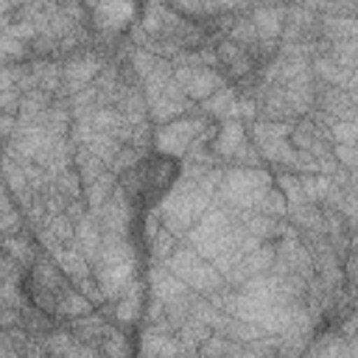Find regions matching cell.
<instances>
[{
    "label": "cell",
    "instance_id": "d4e9b609",
    "mask_svg": "<svg viewBox=\"0 0 358 358\" xmlns=\"http://www.w3.org/2000/svg\"><path fill=\"white\" fill-rule=\"evenodd\" d=\"M92 305H95V302H92L81 288L64 285V291H62L59 299H56V316H62V319H76V316L90 313Z\"/></svg>",
    "mask_w": 358,
    "mask_h": 358
},
{
    "label": "cell",
    "instance_id": "6da1fadb",
    "mask_svg": "<svg viewBox=\"0 0 358 358\" xmlns=\"http://www.w3.org/2000/svg\"><path fill=\"white\" fill-rule=\"evenodd\" d=\"M134 268H137V255H134L129 235L103 232V243H101L98 257L92 260V271L106 299H115L134 280Z\"/></svg>",
    "mask_w": 358,
    "mask_h": 358
},
{
    "label": "cell",
    "instance_id": "cb8c5ba5",
    "mask_svg": "<svg viewBox=\"0 0 358 358\" xmlns=\"http://www.w3.org/2000/svg\"><path fill=\"white\" fill-rule=\"evenodd\" d=\"M201 112L204 115H213L218 120H227V117H241L238 115V92L232 87H221L218 92H213L210 98L201 101Z\"/></svg>",
    "mask_w": 358,
    "mask_h": 358
},
{
    "label": "cell",
    "instance_id": "5b68a950",
    "mask_svg": "<svg viewBox=\"0 0 358 358\" xmlns=\"http://www.w3.org/2000/svg\"><path fill=\"white\" fill-rule=\"evenodd\" d=\"M201 131H207L204 115L201 117H185L182 115V117H176L171 123L157 126V131H154V148L162 157H168V159H179V157H185L193 148V143L201 137Z\"/></svg>",
    "mask_w": 358,
    "mask_h": 358
},
{
    "label": "cell",
    "instance_id": "d590c367",
    "mask_svg": "<svg viewBox=\"0 0 358 358\" xmlns=\"http://www.w3.org/2000/svg\"><path fill=\"white\" fill-rule=\"evenodd\" d=\"M103 355H126L129 352V344H126V336L120 333V330H112L103 341H101V347H98Z\"/></svg>",
    "mask_w": 358,
    "mask_h": 358
},
{
    "label": "cell",
    "instance_id": "5bb4252c",
    "mask_svg": "<svg viewBox=\"0 0 358 358\" xmlns=\"http://www.w3.org/2000/svg\"><path fill=\"white\" fill-rule=\"evenodd\" d=\"M243 143H246V126H243V120H241V117H227V120H221V126L215 129L210 145H213V154H215V157L229 159Z\"/></svg>",
    "mask_w": 358,
    "mask_h": 358
},
{
    "label": "cell",
    "instance_id": "30bf717a",
    "mask_svg": "<svg viewBox=\"0 0 358 358\" xmlns=\"http://www.w3.org/2000/svg\"><path fill=\"white\" fill-rule=\"evenodd\" d=\"M90 213H92V210H90ZM95 215L101 218L103 232H109V235H129V227H131V218H134L129 193L117 187V190L112 193V199H109Z\"/></svg>",
    "mask_w": 358,
    "mask_h": 358
},
{
    "label": "cell",
    "instance_id": "e0dca14e",
    "mask_svg": "<svg viewBox=\"0 0 358 358\" xmlns=\"http://www.w3.org/2000/svg\"><path fill=\"white\" fill-rule=\"evenodd\" d=\"M76 246L90 257L95 260L98 252H101V243H103V227H101V218L95 213H84L78 221H76Z\"/></svg>",
    "mask_w": 358,
    "mask_h": 358
},
{
    "label": "cell",
    "instance_id": "e575fe53",
    "mask_svg": "<svg viewBox=\"0 0 358 358\" xmlns=\"http://www.w3.org/2000/svg\"><path fill=\"white\" fill-rule=\"evenodd\" d=\"M25 56H28V42H22L11 34H3V59H6V64H11L14 59L22 62Z\"/></svg>",
    "mask_w": 358,
    "mask_h": 358
},
{
    "label": "cell",
    "instance_id": "f1b7e54d",
    "mask_svg": "<svg viewBox=\"0 0 358 358\" xmlns=\"http://www.w3.org/2000/svg\"><path fill=\"white\" fill-rule=\"evenodd\" d=\"M53 185H56V190L59 193H64L67 199H84V182H81V176H78V171L76 168H64V171H59L56 176H53Z\"/></svg>",
    "mask_w": 358,
    "mask_h": 358
},
{
    "label": "cell",
    "instance_id": "7402d4cb",
    "mask_svg": "<svg viewBox=\"0 0 358 358\" xmlns=\"http://www.w3.org/2000/svg\"><path fill=\"white\" fill-rule=\"evenodd\" d=\"M45 347L50 355H95L98 347H90L87 341L81 344V338L70 330H53L48 338H45Z\"/></svg>",
    "mask_w": 358,
    "mask_h": 358
},
{
    "label": "cell",
    "instance_id": "d6986e66",
    "mask_svg": "<svg viewBox=\"0 0 358 358\" xmlns=\"http://www.w3.org/2000/svg\"><path fill=\"white\" fill-rule=\"evenodd\" d=\"M140 352L143 355H179V352H185V344L179 341V336H171V330L151 324L143 333Z\"/></svg>",
    "mask_w": 358,
    "mask_h": 358
},
{
    "label": "cell",
    "instance_id": "2e32d148",
    "mask_svg": "<svg viewBox=\"0 0 358 358\" xmlns=\"http://www.w3.org/2000/svg\"><path fill=\"white\" fill-rule=\"evenodd\" d=\"M252 22L257 28L260 45H274L285 31V11L280 6H260L252 11Z\"/></svg>",
    "mask_w": 358,
    "mask_h": 358
},
{
    "label": "cell",
    "instance_id": "3957f363",
    "mask_svg": "<svg viewBox=\"0 0 358 358\" xmlns=\"http://www.w3.org/2000/svg\"><path fill=\"white\" fill-rule=\"evenodd\" d=\"M165 266L193 291L199 294H210L227 285L224 274L213 266V260H207L204 255H199L193 246H176L171 252V257L165 260Z\"/></svg>",
    "mask_w": 358,
    "mask_h": 358
},
{
    "label": "cell",
    "instance_id": "9a60e30c",
    "mask_svg": "<svg viewBox=\"0 0 358 358\" xmlns=\"http://www.w3.org/2000/svg\"><path fill=\"white\" fill-rule=\"evenodd\" d=\"M148 285H151L154 299H162L165 305L182 299V296H187V291H190L168 266H154V268H148Z\"/></svg>",
    "mask_w": 358,
    "mask_h": 358
},
{
    "label": "cell",
    "instance_id": "f35d334b",
    "mask_svg": "<svg viewBox=\"0 0 358 358\" xmlns=\"http://www.w3.org/2000/svg\"><path fill=\"white\" fill-rule=\"evenodd\" d=\"M355 3H358V0H355Z\"/></svg>",
    "mask_w": 358,
    "mask_h": 358
},
{
    "label": "cell",
    "instance_id": "7a4b0ae2",
    "mask_svg": "<svg viewBox=\"0 0 358 358\" xmlns=\"http://www.w3.org/2000/svg\"><path fill=\"white\" fill-rule=\"evenodd\" d=\"M274 185V176L266 168H249L235 165L224 171L221 185L215 190V201H221L229 210H257L263 193Z\"/></svg>",
    "mask_w": 358,
    "mask_h": 358
},
{
    "label": "cell",
    "instance_id": "44dd1931",
    "mask_svg": "<svg viewBox=\"0 0 358 358\" xmlns=\"http://www.w3.org/2000/svg\"><path fill=\"white\" fill-rule=\"evenodd\" d=\"M115 190H117V173L109 168V171H103L98 179H92V182L84 185V204H87V210L98 213V210L112 199Z\"/></svg>",
    "mask_w": 358,
    "mask_h": 358
},
{
    "label": "cell",
    "instance_id": "603a6c76",
    "mask_svg": "<svg viewBox=\"0 0 358 358\" xmlns=\"http://www.w3.org/2000/svg\"><path fill=\"white\" fill-rule=\"evenodd\" d=\"M36 246H39V241H34V238H28L25 232H14V235H6L3 238V255H8V257H14L22 268H31L34 263H36Z\"/></svg>",
    "mask_w": 358,
    "mask_h": 358
},
{
    "label": "cell",
    "instance_id": "7c38bea8",
    "mask_svg": "<svg viewBox=\"0 0 358 358\" xmlns=\"http://www.w3.org/2000/svg\"><path fill=\"white\" fill-rule=\"evenodd\" d=\"M34 232H36L39 246H45V249L50 252L53 246L67 243V241L76 238V218H73L70 213H56V215H50L45 224H39Z\"/></svg>",
    "mask_w": 358,
    "mask_h": 358
},
{
    "label": "cell",
    "instance_id": "4fadbf2b",
    "mask_svg": "<svg viewBox=\"0 0 358 358\" xmlns=\"http://www.w3.org/2000/svg\"><path fill=\"white\" fill-rule=\"evenodd\" d=\"M109 316L120 324V327H129V324H134L137 322V316H140V310H143V291H140V282L137 280H131L115 299H112V305H109Z\"/></svg>",
    "mask_w": 358,
    "mask_h": 358
},
{
    "label": "cell",
    "instance_id": "ffe728a7",
    "mask_svg": "<svg viewBox=\"0 0 358 358\" xmlns=\"http://www.w3.org/2000/svg\"><path fill=\"white\" fill-rule=\"evenodd\" d=\"M215 53H218V64H224V67L229 70V76H235V78L249 76V70H252V64H255L249 48H243V45H238V42H232V39L215 45Z\"/></svg>",
    "mask_w": 358,
    "mask_h": 358
},
{
    "label": "cell",
    "instance_id": "4dcf8cb0",
    "mask_svg": "<svg viewBox=\"0 0 358 358\" xmlns=\"http://www.w3.org/2000/svg\"><path fill=\"white\" fill-rule=\"evenodd\" d=\"M179 235L176 232H171L168 227H159L157 229V235L154 238H148V243H151V257L154 260H159V263H165L168 257H171V252L179 246V241H176Z\"/></svg>",
    "mask_w": 358,
    "mask_h": 358
},
{
    "label": "cell",
    "instance_id": "ba28073f",
    "mask_svg": "<svg viewBox=\"0 0 358 358\" xmlns=\"http://www.w3.org/2000/svg\"><path fill=\"white\" fill-rule=\"evenodd\" d=\"M274 257H277V246L268 241H263L257 249H252L249 255H243L227 274H224V280H227V285H243L246 280H252V277H257V274H263V271H268L271 268V263H274Z\"/></svg>",
    "mask_w": 358,
    "mask_h": 358
},
{
    "label": "cell",
    "instance_id": "836d02e7",
    "mask_svg": "<svg viewBox=\"0 0 358 358\" xmlns=\"http://www.w3.org/2000/svg\"><path fill=\"white\" fill-rule=\"evenodd\" d=\"M257 210H263V213H268V215H274V218H282V215H288V199H285V193H282L280 187L271 185V187L263 193Z\"/></svg>",
    "mask_w": 358,
    "mask_h": 358
},
{
    "label": "cell",
    "instance_id": "ac0fdd59",
    "mask_svg": "<svg viewBox=\"0 0 358 358\" xmlns=\"http://www.w3.org/2000/svg\"><path fill=\"white\" fill-rule=\"evenodd\" d=\"M70 330H73L81 341H98V347H101V341H103L115 327L109 324V316H106V313L90 310V313H84V316L70 319ZM98 352H101V350H98Z\"/></svg>",
    "mask_w": 358,
    "mask_h": 358
},
{
    "label": "cell",
    "instance_id": "1f68e13d",
    "mask_svg": "<svg viewBox=\"0 0 358 358\" xmlns=\"http://www.w3.org/2000/svg\"><path fill=\"white\" fill-rule=\"evenodd\" d=\"M229 39L238 42V45H243V48H249V50H257V48H260V36H257V28H255L252 17L238 20V22L229 28Z\"/></svg>",
    "mask_w": 358,
    "mask_h": 358
},
{
    "label": "cell",
    "instance_id": "8992f818",
    "mask_svg": "<svg viewBox=\"0 0 358 358\" xmlns=\"http://www.w3.org/2000/svg\"><path fill=\"white\" fill-rule=\"evenodd\" d=\"M173 78L179 81L182 92L190 101H204L213 92H218L221 87H227V76L215 67H204V64H173Z\"/></svg>",
    "mask_w": 358,
    "mask_h": 358
},
{
    "label": "cell",
    "instance_id": "d6a6232c",
    "mask_svg": "<svg viewBox=\"0 0 358 358\" xmlns=\"http://www.w3.org/2000/svg\"><path fill=\"white\" fill-rule=\"evenodd\" d=\"M327 134H330V143H333V145H350V143H358V117L330 123V126H327Z\"/></svg>",
    "mask_w": 358,
    "mask_h": 358
},
{
    "label": "cell",
    "instance_id": "9c48e42d",
    "mask_svg": "<svg viewBox=\"0 0 358 358\" xmlns=\"http://www.w3.org/2000/svg\"><path fill=\"white\" fill-rule=\"evenodd\" d=\"M103 70V62L95 53H81V56H70L62 64V76H64V90L73 95L84 87H90Z\"/></svg>",
    "mask_w": 358,
    "mask_h": 358
},
{
    "label": "cell",
    "instance_id": "8d00e7d4",
    "mask_svg": "<svg viewBox=\"0 0 358 358\" xmlns=\"http://www.w3.org/2000/svg\"><path fill=\"white\" fill-rule=\"evenodd\" d=\"M333 157H336L338 165H344L347 171L358 168V143H350V145H333Z\"/></svg>",
    "mask_w": 358,
    "mask_h": 358
},
{
    "label": "cell",
    "instance_id": "277c9868",
    "mask_svg": "<svg viewBox=\"0 0 358 358\" xmlns=\"http://www.w3.org/2000/svg\"><path fill=\"white\" fill-rule=\"evenodd\" d=\"M291 131L294 120H255L249 126V140L257 145L263 159L280 168H291L299 154V148L291 143Z\"/></svg>",
    "mask_w": 358,
    "mask_h": 358
},
{
    "label": "cell",
    "instance_id": "8fae6325",
    "mask_svg": "<svg viewBox=\"0 0 358 358\" xmlns=\"http://www.w3.org/2000/svg\"><path fill=\"white\" fill-rule=\"evenodd\" d=\"M48 255L59 263V268L67 274V280H70L73 285L81 282V280H87V277H92V260L76 246V241L59 243V246H53Z\"/></svg>",
    "mask_w": 358,
    "mask_h": 358
},
{
    "label": "cell",
    "instance_id": "f546056e",
    "mask_svg": "<svg viewBox=\"0 0 358 358\" xmlns=\"http://www.w3.org/2000/svg\"><path fill=\"white\" fill-rule=\"evenodd\" d=\"M20 204L14 201V196H11V190L6 187V196H3V221H0V227H3V235H14V232H22V218H25V213L22 210H17Z\"/></svg>",
    "mask_w": 358,
    "mask_h": 358
},
{
    "label": "cell",
    "instance_id": "52a82bcc",
    "mask_svg": "<svg viewBox=\"0 0 358 358\" xmlns=\"http://www.w3.org/2000/svg\"><path fill=\"white\" fill-rule=\"evenodd\" d=\"M84 3L92 11V22L106 34H117L129 28L137 14L134 0H84Z\"/></svg>",
    "mask_w": 358,
    "mask_h": 358
},
{
    "label": "cell",
    "instance_id": "484cf974",
    "mask_svg": "<svg viewBox=\"0 0 358 358\" xmlns=\"http://www.w3.org/2000/svg\"><path fill=\"white\" fill-rule=\"evenodd\" d=\"M73 168L78 171V176H81L84 185L92 182V179H98L103 171H109L106 159H101V157H98L92 148H87V145H76V151H73Z\"/></svg>",
    "mask_w": 358,
    "mask_h": 358
},
{
    "label": "cell",
    "instance_id": "4316f807",
    "mask_svg": "<svg viewBox=\"0 0 358 358\" xmlns=\"http://www.w3.org/2000/svg\"><path fill=\"white\" fill-rule=\"evenodd\" d=\"M322 34L330 42H347L358 36V17L352 14H327L322 20Z\"/></svg>",
    "mask_w": 358,
    "mask_h": 358
},
{
    "label": "cell",
    "instance_id": "74e56055",
    "mask_svg": "<svg viewBox=\"0 0 358 358\" xmlns=\"http://www.w3.org/2000/svg\"><path fill=\"white\" fill-rule=\"evenodd\" d=\"M338 333H341L344 338H350V336H358V302L352 305V310H350V313H347V319L341 322Z\"/></svg>",
    "mask_w": 358,
    "mask_h": 358
},
{
    "label": "cell",
    "instance_id": "83f0119b",
    "mask_svg": "<svg viewBox=\"0 0 358 358\" xmlns=\"http://www.w3.org/2000/svg\"><path fill=\"white\" fill-rule=\"evenodd\" d=\"M210 330H213L210 324H204V322H199V319H193V316L176 327L179 341L185 344V352H199V347H201V344H204V341L213 336Z\"/></svg>",
    "mask_w": 358,
    "mask_h": 358
}]
</instances>
